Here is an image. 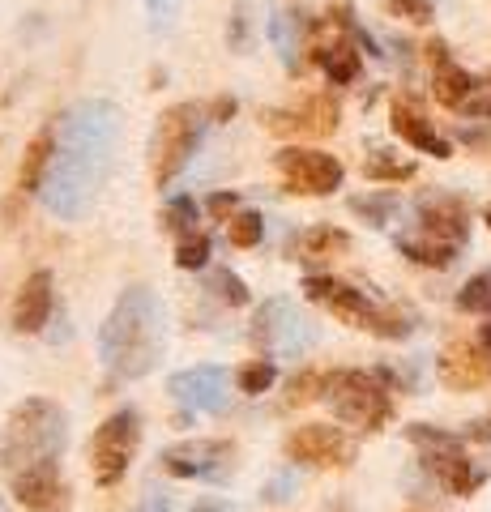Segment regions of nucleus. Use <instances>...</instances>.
Returning <instances> with one entry per match:
<instances>
[{
	"instance_id": "obj_3",
	"label": "nucleus",
	"mask_w": 491,
	"mask_h": 512,
	"mask_svg": "<svg viewBox=\"0 0 491 512\" xmlns=\"http://www.w3.org/2000/svg\"><path fill=\"white\" fill-rule=\"evenodd\" d=\"M167 350V312L150 286H129L99 329V359L116 380L150 376Z\"/></svg>"
},
{
	"instance_id": "obj_41",
	"label": "nucleus",
	"mask_w": 491,
	"mask_h": 512,
	"mask_svg": "<svg viewBox=\"0 0 491 512\" xmlns=\"http://www.w3.org/2000/svg\"><path fill=\"white\" fill-rule=\"evenodd\" d=\"M479 342H483V346H487V350H491V320H487V325H483V329H479Z\"/></svg>"
},
{
	"instance_id": "obj_32",
	"label": "nucleus",
	"mask_w": 491,
	"mask_h": 512,
	"mask_svg": "<svg viewBox=\"0 0 491 512\" xmlns=\"http://www.w3.org/2000/svg\"><path fill=\"white\" fill-rule=\"evenodd\" d=\"M146 13H150L154 35H167V30H176V22H180L184 0H146Z\"/></svg>"
},
{
	"instance_id": "obj_38",
	"label": "nucleus",
	"mask_w": 491,
	"mask_h": 512,
	"mask_svg": "<svg viewBox=\"0 0 491 512\" xmlns=\"http://www.w3.org/2000/svg\"><path fill=\"white\" fill-rule=\"evenodd\" d=\"M231 116H235V99H214V107H210V120L223 124V120H231Z\"/></svg>"
},
{
	"instance_id": "obj_43",
	"label": "nucleus",
	"mask_w": 491,
	"mask_h": 512,
	"mask_svg": "<svg viewBox=\"0 0 491 512\" xmlns=\"http://www.w3.org/2000/svg\"><path fill=\"white\" fill-rule=\"evenodd\" d=\"M0 512H5V504H0Z\"/></svg>"
},
{
	"instance_id": "obj_36",
	"label": "nucleus",
	"mask_w": 491,
	"mask_h": 512,
	"mask_svg": "<svg viewBox=\"0 0 491 512\" xmlns=\"http://www.w3.org/2000/svg\"><path fill=\"white\" fill-rule=\"evenodd\" d=\"M462 111H466V116H491V94H483V86H479V90L470 94V103Z\"/></svg>"
},
{
	"instance_id": "obj_1",
	"label": "nucleus",
	"mask_w": 491,
	"mask_h": 512,
	"mask_svg": "<svg viewBox=\"0 0 491 512\" xmlns=\"http://www.w3.org/2000/svg\"><path fill=\"white\" fill-rule=\"evenodd\" d=\"M120 133H124V111L112 99H82L65 111L60 141H56V163L39 192L47 214L77 222L90 210L116 167Z\"/></svg>"
},
{
	"instance_id": "obj_27",
	"label": "nucleus",
	"mask_w": 491,
	"mask_h": 512,
	"mask_svg": "<svg viewBox=\"0 0 491 512\" xmlns=\"http://www.w3.org/2000/svg\"><path fill=\"white\" fill-rule=\"evenodd\" d=\"M457 308L470 312V316H487L491 312V269L474 274L462 291H457Z\"/></svg>"
},
{
	"instance_id": "obj_34",
	"label": "nucleus",
	"mask_w": 491,
	"mask_h": 512,
	"mask_svg": "<svg viewBox=\"0 0 491 512\" xmlns=\"http://www.w3.org/2000/svg\"><path fill=\"white\" fill-rule=\"evenodd\" d=\"M385 9L393 18H406V22H432L436 0H385Z\"/></svg>"
},
{
	"instance_id": "obj_11",
	"label": "nucleus",
	"mask_w": 491,
	"mask_h": 512,
	"mask_svg": "<svg viewBox=\"0 0 491 512\" xmlns=\"http://www.w3.org/2000/svg\"><path fill=\"white\" fill-rule=\"evenodd\" d=\"M274 167L282 175V184H287V192H299V197H329V192H338L346 180V167L334 154L308 150V146L278 150Z\"/></svg>"
},
{
	"instance_id": "obj_28",
	"label": "nucleus",
	"mask_w": 491,
	"mask_h": 512,
	"mask_svg": "<svg viewBox=\"0 0 491 512\" xmlns=\"http://www.w3.org/2000/svg\"><path fill=\"white\" fill-rule=\"evenodd\" d=\"M210 252H214V244H210V235H205V231L180 235V244H176V265H180V269H205V265H210Z\"/></svg>"
},
{
	"instance_id": "obj_10",
	"label": "nucleus",
	"mask_w": 491,
	"mask_h": 512,
	"mask_svg": "<svg viewBox=\"0 0 491 512\" xmlns=\"http://www.w3.org/2000/svg\"><path fill=\"white\" fill-rule=\"evenodd\" d=\"M252 342L274 359H299L316 346V325L287 299H265L252 320Z\"/></svg>"
},
{
	"instance_id": "obj_37",
	"label": "nucleus",
	"mask_w": 491,
	"mask_h": 512,
	"mask_svg": "<svg viewBox=\"0 0 491 512\" xmlns=\"http://www.w3.org/2000/svg\"><path fill=\"white\" fill-rule=\"evenodd\" d=\"M141 512H176V504H171L163 491H150V495H146V504H141Z\"/></svg>"
},
{
	"instance_id": "obj_31",
	"label": "nucleus",
	"mask_w": 491,
	"mask_h": 512,
	"mask_svg": "<svg viewBox=\"0 0 491 512\" xmlns=\"http://www.w3.org/2000/svg\"><path fill=\"white\" fill-rule=\"evenodd\" d=\"M210 291L223 299V303H231V308H244V303L252 299L248 286H244V278H235L231 269H214V274H210Z\"/></svg>"
},
{
	"instance_id": "obj_23",
	"label": "nucleus",
	"mask_w": 491,
	"mask_h": 512,
	"mask_svg": "<svg viewBox=\"0 0 491 512\" xmlns=\"http://www.w3.org/2000/svg\"><path fill=\"white\" fill-rule=\"evenodd\" d=\"M269 43L278 47V56H282V64L295 73L299 69V35H304V18H299L295 9H287V5H278L274 9V18H269Z\"/></svg>"
},
{
	"instance_id": "obj_15",
	"label": "nucleus",
	"mask_w": 491,
	"mask_h": 512,
	"mask_svg": "<svg viewBox=\"0 0 491 512\" xmlns=\"http://www.w3.org/2000/svg\"><path fill=\"white\" fill-rule=\"evenodd\" d=\"M440 384L453 393H474L491 384V350L483 342H449L445 355L436 359Z\"/></svg>"
},
{
	"instance_id": "obj_14",
	"label": "nucleus",
	"mask_w": 491,
	"mask_h": 512,
	"mask_svg": "<svg viewBox=\"0 0 491 512\" xmlns=\"http://www.w3.org/2000/svg\"><path fill=\"white\" fill-rule=\"evenodd\" d=\"M167 393L193 414H223L231 406V376L214 363L184 367V372L167 380Z\"/></svg>"
},
{
	"instance_id": "obj_20",
	"label": "nucleus",
	"mask_w": 491,
	"mask_h": 512,
	"mask_svg": "<svg viewBox=\"0 0 491 512\" xmlns=\"http://www.w3.org/2000/svg\"><path fill=\"white\" fill-rule=\"evenodd\" d=\"M52 163H56V133H52V128H43V133H39L35 141H30L26 154H22L18 188H22V192H43Z\"/></svg>"
},
{
	"instance_id": "obj_21",
	"label": "nucleus",
	"mask_w": 491,
	"mask_h": 512,
	"mask_svg": "<svg viewBox=\"0 0 491 512\" xmlns=\"http://www.w3.org/2000/svg\"><path fill=\"white\" fill-rule=\"evenodd\" d=\"M312 56H316V64L325 69V77L334 86H351L355 77H359V52L351 43H346L342 35H334V39H325V43H316L312 47Z\"/></svg>"
},
{
	"instance_id": "obj_19",
	"label": "nucleus",
	"mask_w": 491,
	"mask_h": 512,
	"mask_svg": "<svg viewBox=\"0 0 491 512\" xmlns=\"http://www.w3.org/2000/svg\"><path fill=\"white\" fill-rule=\"evenodd\" d=\"M432 52V64H436V77H432V94H436V103H445V107H453V111H462L466 103H470V94L479 90V82L462 69V64H453L449 60V47L445 43H432L427 47Z\"/></svg>"
},
{
	"instance_id": "obj_6",
	"label": "nucleus",
	"mask_w": 491,
	"mask_h": 512,
	"mask_svg": "<svg viewBox=\"0 0 491 512\" xmlns=\"http://www.w3.org/2000/svg\"><path fill=\"white\" fill-rule=\"evenodd\" d=\"M321 402L338 414L342 423L363 427V431H380L393 419V397L380 384V376L372 372H355V367H342V372L325 376Z\"/></svg>"
},
{
	"instance_id": "obj_29",
	"label": "nucleus",
	"mask_w": 491,
	"mask_h": 512,
	"mask_svg": "<svg viewBox=\"0 0 491 512\" xmlns=\"http://www.w3.org/2000/svg\"><path fill=\"white\" fill-rule=\"evenodd\" d=\"M197 201L193 197H171L167 201V210H163V222H167V231H176V235H193L197 231Z\"/></svg>"
},
{
	"instance_id": "obj_16",
	"label": "nucleus",
	"mask_w": 491,
	"mask_h": 512,
	"mask_svg": "<svg viewBox=\"0 0 491 512\" xmlns=\"http://www.w3.org/2000/svg\"><path fill=\"white\" fill-rule=\"evenodd\" d=\"M261 124L278 137H291V133H308V137H329L338 128V103L334 94H312L304 107H291V111H265Z\"/></svg>"
},
{
	"instance_id": "obj_8",
	"label": "nucleus",
	"mask_w": 491,
	"mask_h": 512,
	"mask_svg": "<svg viewBox=\"0 0 491 512\" xmlns=\"http://www.w3.org/2000/svg\"><path fill=\"white\" fill-rule=\"evenodd\" d=\"M410 444L423 453L427 474H436V483L453 491V495H474L483 487V466L466 453V440L453 436V431L427 427V423H410L406 427Z\"/></svg>"
},
{
	"instance_id": "obj_39",
	"label": "nucleus",
	"mask_w": 491,
	"mask_h": 512,
	"mask_svg": "<svg viewBox=\"0 0 491 512\" xmlns=\"http://www.w3.org/2000/svg\"><path fill=\"white\" fill-rule=\"evenodd\" d=\"M470 440L491 448V423H470Z\"/></svg>"
},
{
	"instance_id": "obj_42",
	"label": "nucleus",
	"mask_w": 491,
	"mask_h": 512,
	"mask_svg": "<svg viewBox=\"0 0 491 512\" xmlns=\"http://www.w3.org/2000/svg\"><path fill=\"white\" fill-rule=\"evenodd\" d=\"M483 222H487V227H491V205H487V210H483Z\"/></svg>"
},
{
	"instance_id": "obj_18",
	"label": "nucleus",
	"mask_w": 491,
	"mask_h": 512,
	"mask_svg": "<svg viewBox=\"0 0 491 512\" xmlns=\"http://www.w3.org/2000/svg\"><path fill=\"white\" fill-rule=\"evenodd\" d=\"M389 124H393V133H398L406 146H415L419 154H432V158H449V154H453L449 137H440L436 128H432V120H427L410 99L393 103V120H389Z\"/></svg>"
},
{
	"instance_id": "obj_24",
	"label": "nucleus",
	"mask_w": 491,
	"mask_h": 512,
	"mask_svg": "<svg viewBox=\"0 0 491 512\" xmlns=\"http://www.w3.org/2000/svg\"><path fill=\"white\" fill-rule=\"evenodd\" d=\"M274 380H278L274 359H252V363H244L240 372H235V389H240L244 397H261V393L274 389Z\"/></svg>"
},
{
	"instance_id": "obj_5",
	"label": "nucleus",
	"mask_w": 491,
	"mask_h": 512,
	"mask_svg": "<svg viewBox=\"0 0 491 512\" xmlns=\"http://www.w3.org/2000/svg\"><path fill=\"white\" fill-rule=\"evenodd\" d=\"M304 295L312 303H321L325 312H334L342 325H351V329H368V333H380V338H406L410 329V320L398 316V312H385V308H376V303L355 291L351 282H342V278H329V274H312L304 278Z\"/></svg>"
},
{
	"instance_id": "obj_33",
	"label": "nucleus",
	"mask_w": 491,
	"mask_h": 512,
	"mask_svg": "<svg viewBox=\"0 0 491 512\" xmlns=\"http://www.w3.org/2000/svg\"><path fill=\"white\" fill-rule=\"evenodd\" d=\"M321 389H325V376H316V372L295 376L287 384V406H304V402H312V397H321Z\"/></svg>"
},
{
	"instance_id": "obj_4",
	"label": "nucleus",
	"mask_w": 491,
	"mask_h": 512,
	"mask_svg": "<svg viewBox=\"0 0 491 512\" xmlns=\"http://www.w3.org/2000/svg\"><path fill=\"white\" fill-rule=\"evenodd\" d=\"M470 222L466 205L457 197H423L415 205V231L398 235V252L410 256L415 265L427 269H449L457 261V252L466 248Z\"/></svg>"
},
{
	"instance_id": "obj_12",
	"label": "nucleus",
	"mask_w": 491,
	"mask_h": 512,
	"mask_svg": "<svg viewBox=\"0 0 491 512\" xmlns=\"http://www.w3.org/2000/svg\"><path fill=\"white\" fill-rule=\"evenodd\" d=\"M163 470L171 478H197V483H227L235 466L231 440H180L163 448Z\"/></svg>"
},
{
	"instance_id": "obj_9",
	"label": "nucleus",
	"mask_w": 491,
	"mask_h": 512,
	"mask_svg": "<svg viewBox=\"0 0 491 512\" xmlns=\"http://www.w3.org/2000/svg\"><path fill=\"white\" fill-rule=\"evenodd\" d=\"M141 448V414L133 406H124L116 414L94 427V440H90V474L99 487H116L124 474H129L133 457Z\"/></svg>"
},
{
	"instance_id": "obj_7",
	"label": "nucleus",
	"mask_w": 491,
	"mask_h": 512,
	"mask_svg": "<svg viewBox=\"0 0 491 512\" xmlns=\"http://www.w3.org/2000/svg\"><path fill=\"white\" fill-rule=\"evenodd\" d=\"M201 133H205V111L197 103H176L158 116L154 141H150V167H154L158 188H167L188 163H193Z\"/></svg>"
},
{
	"instance_id": "obj_26",
	"label": "nucleus",
	"mask_w": 491,
	"mask_h": 512,
	"mask_svg": "<svg viewBox=\"0 0 491 512\" xmlns=\"http://www.w3.org/2000/svg\"><path fill=\"white\" fill-rule=\"evenodd\" d=\"M363 175L376 180V184H402V180L415 175V163H402V158H389L385 150H376L368 163H363Z\"/></svg>"
},
{
	"instance_id": "obj_2",
	"label": "nucleus",
	"mask_w": 491,
	"mask_h": 512,
	"mask_svg": "<svg viewBox=\"0 0 491 512\" xmlns=\"http://www.w3.org/2000/svg\"><path fill=\"white\" fill-rule=\"evenodd\" d=\"M69 444L65 410L47 397H26L13 406L0 431V470L9 478V491L26 512H65L69 487L60 474V457Z\"/></svg>"
},
{
	"instance_id": "obj_17",
	"label": "nucleus",
	"mask_w": 491,
	"mask_h": 512,
	"mask_svg": "<svg viewBox=\"0 0 491 512\" xmlns=\"http://www.w3.org/2000/svg\"><path fill=\"white\" fill-rule=\"evenodd\" d=\"M52 308H56V282L47 269H35L26 282L18 299H13V329L18 333H43V325L52 320Z\"/></svg>"
},
{
	"instance_id": "obj_30",
	"label": "nucleus",
	"mask_w": 491,
	"mask_h": 512,
	"mask_svg": "<svg viewBox=\"0 0 491 512\" xmlns=\"http://www.w3.org/2000/svg\"><path fill=\"white\" fill-rule=\"evenodd\" d=\"M351 210H355L359 218H368L372 227H385V222L402 210V201H398V197H385V192H380V197H355V201H351Z\"/></svg>"
},
{
	"instance_id": "obj_22",
	"label": "nucleus",
	"mask_w": 491,
	"mask_h": 512,
	"mask_svg": "<svg viewBox=\"0 0 491 512\" xmlns=\"http://www.w3.org/2000/svg\"><path fill=\"white\" fill-rule=\"evenodd\" d=\"M351 248V235L338 227H308L291 239V256L295 261H325V256H338Z\"/></svg>"
},
{
	"instance_id": "obj_13",
	"label": "nucleus",
	"mask_w": 491,
	"mask_h": 512,
	"mask_svg": "<svg viewBox=\"0 0 491 512\" xmlns=\"http://www.w3.org/2000/svg\"><path fill=\"white\" fill-rule=\"evenodd\" d=\"M287 457L299 461V466H316V470L351 466L355 461V440L334 423H304V427H295L287 436Z\"/></svg>"
},
{
	"instance_id": "obj_35",
	"label": "nucleus",
	"mask_w": 491,
	"mask_h": 512,
	"mask_svg": "<svg viewBox=\"0 0 491 512\" xmlns=\"http://www.w3.org/2000/svg\"><path fill=\"white\" fill-rule=\"evenodd\" d=\"M235 205H240V197H235V192H214V197H210V214H214V218H231Z\"/></svg>"
},
{
	"instance_id": "obj_40",
	"label": "nucleus",
	"mask_w": 491,
	"mask_h": 512,
	"mask_svg": "<svg viewBox=\"0 0 491 512\" xmlns=\"http://www.w3.org/2000/svg\"><path fill=\"white\" fill-rule=\"evenodd\" d=\"M193 512H227V508H223V504H214V500H205V504H197Z\"/></svg>"
},
{
	"instance_id": "obj_25",
	"label": "nucleus",
	"mask_w": 491,
	"mask_h": 512,
	"mask_svg": "<svg viewBox=\"0 0 491 512\" xmlns=\"http://www.w3.org/2000/svg\"><path fill=\"white\" fill-rule=\"evenodd\" d=\"M227 239H231V248H257L261 239H265V218H261L257 210L231 214V222H227Z\"/></svg>"
}]
</instances>
